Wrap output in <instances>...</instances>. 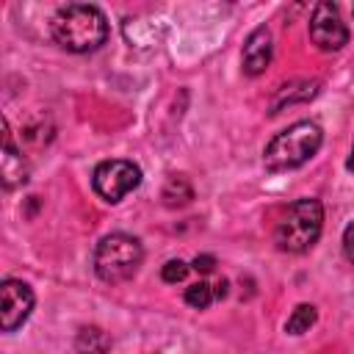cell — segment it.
Listing matches in <instances>:
<instances>
[{"instance_id":"obj_1","label":"cell","mask_w":354,"mask_h":354,"mask_svg":"<svg viewBox=\"0 0 354 354\" xmlns=\"http://www.w3.org/2000/svg\"><path fill=\"white\" fill-rule=\"evenodd\" d=\"M55 44L69 53H91L100 50L108 39V19L97 6L69 3L61 6L50 22Z\"/></svg>"},{"instance_id":"obj_2","label":"cell","mask_w":354,"mask_h":354,"mask_svg":"<svg viewBox=\"0 0 354 354\" xmlns=\"http://www.w3.org/2000/svg\"><path fill=\"white\" fill-rule=\"evenodd\" d=\"M321 141H324V133L315 122H296L268 141L263 152V163L268 171L299 169L321 149Z\"/></svg>"},{"instance_id":"obj_3","label":"cell","mask_w":354,"mask_h":354,"mask_svg":"<svg viewBox=\"0 0 354 354\" xmlns=\"http://www.w3.org/2000/svg\"><path fill=\"white\" fill-rule=\"evenodd\" d=\"M144 260V246L138 238L127 235V232H111L105 238H100V243L94 246V274L102 282H124L130 279L138 266Z\"/></svg>"},{"instance_id":"obj_4","label":"cell","mask_w":354,"mask_h":354,"mask_svg":"<svg viewBox=\"0 0 354 354\" xmlns=\"http://www.w3.org/2000/svg\"><path fill=\"white\" fill-rule=\"evenodd\" d=\"M321 227H324V207L318 199H299L288 207V213L279 218L277 230H274V241L282 252H307L318 235H321Z\"/></svg>"},{"instance_id":"obj_5","label":"cell","mask_w":354,"mask_h":354,"mask_svg":"<svg viewBox=\"0 0 354 354\" xmlns=\"http://www.w3.org/2000/svg\"><path fill=\"white\" fill-rule=\"evenodd\" d=\"M91 183H94V191H97L105 202H119V199H124L133 188H138V183H141V169H138L133 160H122V158L102 160V163L94 169Z\"/></svg>"},{"instance_id":"obj_6","label":"cell","mask_w":354,"mask_h":354,"mask_svg":"<svg viewBox=\"0 0 354 354\" xmlns=\"http://www.w3.org/2000/svg\"><path fill=\"white\" fill-rule=\"evenodd\" d=\"M310 39L318 50H340L348 41V28L335 3H318L310 19Z\"/></svg>"},{"instance_id":"obj_7","label":"cell","mask_w":354,"mask_h":354,"mask_svg":"<svg viewBox=\"0 0 354 354\" xmlns=\"http://www.w3.org/2000/svg\"><path fill=\"white\" fill-rule=\"evenodd\" d=\"M33 290L19 282V279H3V288H0V329L3 332H14L19 329L30 310H33Z\"/></svg>"},{"instance_id":"obj_8","label":"cell","mask_w":354,"mask_h":354,"mask_svg":"<svg viewBox=\"0 0 354 354\" xmlns=\"http://www.w3.org/2000/svg\"><path fill=\"white\" fill-rule=\"evenodd\" d=\"M271 53H274V47H271V33H268V28L252 30L249 39H246V47H243V72L252 75V77L263 75L266 66L271 64Z\"/></svg>"},{"instance_id":"obj_9","label":"cell","mask_w":354,"mask_h":354,"mask_svg":"<svg viewBox=\"0 0 354 354\" xmlns=\"http://www.w3.org/2000/svg\"><path fill=\"white\" fill-rule=\"evenodd\" d=\"M0 174H3V188L11 191L17 185H22L28 180V166L22 160V155L17 152L14 141H11V133L6 127V147H3V163H0Z\"/></svg>"},{"instance_id":"obj_10","label":"cell","mask_w":354,"mask_h":354,"mask_svg":"<svg viewBox=\"0 0 354 354\" xmlns=\"http://www.w3.org/2000/svg\"><path fill=\"white\" fill-rule=\"evenodd\" d=\"M75 346H77V354H105L111 346V337L100 326H83L77 332Z\"/></svg>"},{"instance_id":"obj_11","label":"cell","mask_w":354,"mask_h":354,"mask_svg":"<svg viewBox=\"0 0 354 354\" xmlns=\"http://www.w3.org/2000/svg\"><path fill=\"white\" fill-rule=\"evenodd\" d=\"M191 196H194V191H191V185H188V180H185V177L171 174V177L166 180V188H163V202H166L169 207L185 205V202H191Z\"/></svg>"},{"instance_id":"obj_12","label":"cell","mask_w":354,"mask_h":354,"mask_svg":"<svg viewBox=\"0 0 354 354\" xmlns=\"http://www.w3.org/2000/svg\"><path fill=\"white\" fill-rule=\"evenodd\" d=\"M315 318H318V313H315L313 304H299V307L290 313V318H288V324H285V332H288V335H304V332L315 324Z\"/></svg>"},{"instance_id":"obj_13","label":"cell","mask_w":354,"mask_h":354,"mask_svg":"<svg viewBox=\"0 0 354 354\" xmlns=\"http://www.w3.org/2000/svg\"><path fill=\"white\" fill-rule=\"evenodd\" d=\"M213 301V288L207 282H194L185 288V304H191L194 310H205Z\"/></svg>"},{"instance_id":"obj_14","label":"cell","mask_w":354,"mask_h":354,"mask_svg":"<svg viewBox=\"0 0 354 354\" xmlns=\"http://www.w3.org/2000/svg\"><path fill=\"white\" fill-rule=\"evenodd\" d=\"M160 277H163V282L177 285V282H183V279L188 277V266H185L183 260H169V263L160 268Z\"/></svg>"},{"instance_id":"obj_15","label":"cell","mask_w":354,"mask_h":354,"mask_svg":"<svg viewBox=\"0 0 354 354\" xmlns=\"http://www.w3.org/2000/svg\"><path fill=\"white\" fill-rule=\"evenodd\" d=\"M191 266H194V271H199V274H210V271L216 268V257H213V254H196Z\"/></svg>"},{"instance_id":"obj_16","label":"cell","mask_w":354,"mask_h":354,"mask_svg":"<svg viewBox=\"0 0 354 354\" xmlns=\"http://www.w3.org/2000/svg\"><path fill=\"white\" fill-rule=\"evenodd\" d=\"M343 252H346V257L354 263V221L346 227V232H343Z\"/></svg>"},{"instance_id":"obj_17","label":"cell","mask_w":354,"mask_h":354,"mask_svg":"<svg viewBox=\"0 0 354 354\" xmlns=\"http://www.w3.org/2000/svg\"><path fill=\"white\" fill-rule=\"evenodd\" d=\"M227 288H230V282H227V279H221V282L216 285V290H213V296H216V299H224V296H227Z\"/></svg>"},{"instance_id":"obj_18","label":"cell","mask_w":354,"mask_h":354,"mask_svg":"<svg viewBox=\"0 0 354 354\" xmlns=\"http://www.w3.org/2000/svg\"><path fill=\"white\" fill-rule=\"evenodd\" d=\"M348 169L354 171V147H351V155H348Z\"/></svg>"}]
</instances>
